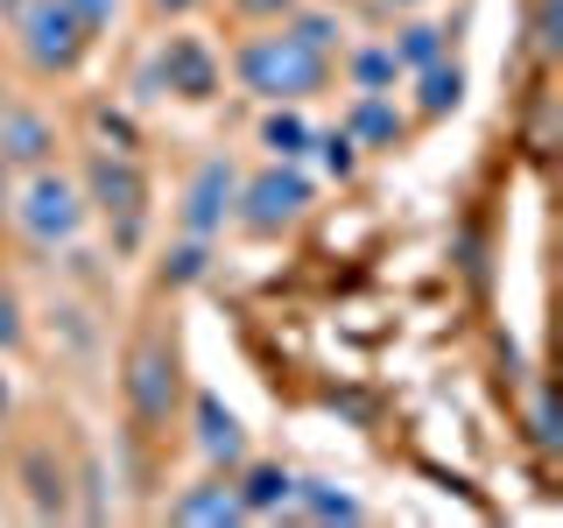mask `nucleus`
I'll return each instance as SVG.
<instances>
[{"mask_svg":"<svg viewBox=\"0 0 563 528\" xmlns=\"http://www.w3.org/2000/svg\"><path fill=\"white\" fill-rule=\"evenodd\" d=\"M233 78H240V92H254L261 106H303L310 92L331 85V57L310 50L303 35H289V29H268V35H246L233 50Z\"/></svg>","mask_w":563,"mask_h":528,"instance_id":"nucleus-1","label":"nucleus"},{"mask_svg":"<svg viewBox=\"0 0 563 528\" xmlns=\"http://www.w3.org/2000/svg\"><path fill=\"white\" fill-rule=\"evenodd\" d=\"M8 219L22 226L29 246H70L85 226H92V205H85V190H78V176H70V169L43 163V169H29L22 184H14Z\"/></svg>","mask_w":563,"mask_h":528,"instance_id":"nucleus-2","label":"nucleus"},{"mask_svg":"<svg viewBox=\"0 0 563 528\" xmlns=\"http://www.w3.org/2000/svg\"><path fill=\"white\" fill-rule=\"evenodd\" d=\"M78 190H85V205L113 226L120 246H141V226H148V176H141L134 148H92Z\"/></svg>","mask_w":563,"mask_h":528,"instance_id":"nucleus-3","label":"nucleus"},{"mask_svg":"<svg viewBox=\"0 0 563 528\" xmlns=\"http://www.w3.org/2000/svg\"><path fill=\"white\" fill-rule=\"evenodd\" d=\"M8 22H14V50H22V64L35 78H70L85 64V50H92V29L64 0H22Z\"/></svg>","mask_w":563,"mask_h":528,"instance_id":"nucleus-4","label":"nucleus"},{"mask_svg":"<svg viewBox=\"0 0 563 528\" xmlns=\"http://www.w3.org/2000/svg\"><path fill=\"white\" fill-rule=\"evenodd\" d=\"M310 205H317V184L303 176V163H268V169L240 176L233 226H240V233H254V240H275V233H289Z\"/></svg>","mask_w":563,"mask_h":528,"instance_id":"nucleus-5","label":"nucleus"},{"mask_svg":"<svg viewBox=\"0 0 563 528\" xmlns=\"http://www.w3.org/2000/svg\"><path fill=\"white\" fill-rule=\"evenodd\" d=\"M141 92L148 99H184V106L219 99V57H211V43L169 35V43L148 57V70H141Z\"/></svg>","mask_w":563,"mask_h":528,"instance_id":"nucleus-6","label":"nucleus"},{"mask_svg":"<svg viewBox=\"0 0 563 528\" xmlns=\"http://www.w3.org/2000/svg\"><path fill=\"white\" fill-rule=\"evenodd\" d=\"M233 198H240V163H225V155H205V163L190 169V184H184V205H176V233H190V240L225 233V219H233Z\"/></svg>","mask_w":563,"mask_h":528,"instance_id":"nucleus-7","label":"nucleus"},{"mask_svg":"<svg viewBox=\"0 0 563 528\" xmlns=\"http://www.w3.org/2000/svg\"><path fill=\"white\" fill-rule=\"evenodd\" d=\"M128 409L141 422H169L176 409V345L169 339H141L128 360Z\"/></svg>","mask_w":563,"mask_h":528,"instance_id":"nucleus-8","label":"nucleus"},{"mask_svg":"<svg viewBox=\"0 0 563 528\" xmlns=\"http://www.w3.org/2000/svg\"><path fill=\"white\" fill-rule=\"evenodd\" d=\"M0 163L8 169H43L57 163V120L29 99H0Z\"/></svg>","mask_w":563,"mask_h":528,"instance_id":"nucleus-9","label":"nucleus"},{"mask_svg":"<svg viewBox=\"0 0 563 528\" xmlns=\"http://www.w3.org/2000/svg\"><path fill=\"white\" fill-rule=\"evenodd\" d=\"M345 134L360 141V148H401L409 113L395 106V92H360V99L345 106Z\"/></svg>","mask_w":563,"mask_h":528,"instance_id":"nucleus-10","label":"nucleus"},{"mask_svg":"<svg viewBox=\"0 0 563 528\" xmlns=\"http://www.w3.org/2000/svg\"><path fill=\"white\" fill-rule=\"evenodd\" d=\"M190 422H198L205 465H240V458H246V430H240V416L225 409L219 395H198V402H190Z\"/></svg>","mask_w":563,"mask_h":528,"instance_id":"nucleus-11","label":"nucleus"},{"mask_svg":"<svg viewBox=\"0 0 563 528\" xmlns=\"http://www.w3.org/2000/svg\"><path fill=\"white\" fill-rule=\"evenodd\" d=\"M169 521L225 528V521H246V515H240V493L225 486V480H205V486H190V493H176V501H169Z\"/></svg>","mask_w":563,"mask_h":528,"instance_id":"nucleus-12","label":"nucleus"},{"mask_svg":"<svg viewBox=\"0 0 563 528\" xmlns=\"http://www.w3.org/2000/svg\"><path fill=\"white\" fill-rule=\"evenodd\" d=\"M233 493H240V515H246V521L282 515V507H289V493H296V472H289V465H246Z\"/></svg>","mask_w":563,"mask_h":528,"instance_id":"nucleus-13","label":"nucleus"},{"mask_svg":"<svg viewBox=\"0 0 563 528\" xmlns=\"http://www.w3.org/2000/svg\"><path fill=\"white\" fill-rule=\"evenodd\" d=\"M409 78H416V113L422 120H444V113H457V99H465V70H457L451 57L422 64V70H409Z\"/></svg>","mask_w":563,"mask_h":528,"instance_id":"nucleus-14","label":"nucleus"},{"mask_svg":"<svg viewBox=\"0 0 563 528\" xmlns=\"http://www.w3.org/2000/svg\"><path fill=\"white\" fill-rule=\"evenodd\" d=\"M310 134L317 128L296 113V106H268V113H261V148H268V163H303Z\"/></svg>","mask_w":563,"mask_h":528,"instance_id":"nucleus-15","label":"nucleus"},{"mask_svg":"<svg viewBox=\"0 0 563 528\" xmlns=\"http://www.w3.org/2000/svg\"><path fill=\"white\" fill-rule=\"evenodd\" d=\"M289 507H296V515H310V521H360L366 515V507L352 501L345 486H331V480H296Z\"/></svg>","mask_w":563,"mask_h":528,"instance_id":"nucleus-16","label":"nucleus"},{"mask_svg":"<svg viewBox=\"0 0 563 528\" xmlns=\"http://www.w3.org/2000/svg\"><path fill=\"white\" fill-rule=\"evenodd\" d=\"M444 22H401L395 35H387V50H395V64H401V78H409V70H422V64H437V57H444Z\"/></svg>","mask_w":563,"mask_h":528,"instance_id":"nucleus-17","label":"nucleus"},{"mask_svg":"<svg viewBox=\"0 0 563 528\" xmlns=\"http://www.w3.org/2000/svg\"><path fill=\"white\" fill-rule=\"evenodd\" d=\"M345 78H352V92H395L401 64L387 43H360V50H345Z\"/></svg>","mask_w":563,"mask_h":528,"instance_id":"nucleus-18","label":"nucleus"},{"mask_svg":"<svg viewBox=\"0 0 563 528\" xmlns=\"http://www.w3.org/2000/svg\"><path fill=\"white\" fill-rule=\"evenodd\" d=\"M205 268H211V240H176L169 246V261H163V282L169 289H190V282H205Z\"/></svg>","mask_w":563,"mask_h":528,"instance_id":"nucleus-19","label":"nucleus"},{"mask_svg":"<svg viewBox=\"0 0 563 528\" xmlns=\"http://www.w3.org/2000/svg\"><path fill=\"white\" fill-rule=\"evenodd\" d=\"M310 148L324 155V169L339 176V184H345V176H360V141H352L345 128H317V134H310Z\"/></svg>","mask_w":563,"mask_h":528,"instance_id":"nucleus-20","label":"nucleus"},{"mask_svg":"<svg viewBox=\"0 0 563 528\" xmlns=\"http://www.w3.org/2000/svg\"><path fill=\"white\" fill-rule=\"evenodd\" d=\"M282 29H289V35H303V43L310 50H324V57H331V50H339V22H331V14L324 8H310V14H282Z\"/></svg>","mask_w":563,"mask_h":528,"instance_id":"nucleus-21","label":"nucleus"},{"mask_svg":"<svg viewBox=\"0 0 563 528\" xmlns=\"http://www.w3.org/2000/svg\"><path fill=\"white\" fill-rule=\"evenodd\" d=\"M29 493H35V515H64V472H49L43 458H29Z\"/></svg>","mask_w":563,"mask_h":528,"instance_id":"nucleus-22","label":"nucleus"},{"mask_svg":"<svg viewBox=\"0 0 563 528\" xmlns=\"http://www.w3.org/2000/svg\"><path fill=\"white\" fill-rule=\"evenodd\" d=\"M29 339V317H22V296L8 289V282H0V352H14Z\"/></svg>","mask_w":563,"mask_h":528,"instance_id":"nucleus-23","label":"nucleus"},{"mask_svg":"<svg viewBox=\"0 0 563 528\" xmlns=\"http://www.w3.org/2000/svg\"><path fill=\"white\" fill-rule=\"evenodd\" d=\"M64 8H70V14H78V22H85V29H92V43H99V35H106V29H113V22H120V8H128V0H64Z\"/></svg>","mask_w":563,"mask_h":528,"instance_id":"nucleus-24","label":"nucleus"},{"mask_svg":"<svg viewBox=\"0 0 563 528\" xmlns=\"http://www.w3.org/2000/svg\"><path fill=\"white\" fill-rule=\"evenodd\" d=\"M528 422H536V444L556 451V409H550V395H536V416H528Z\"/></svg>","mask_w":563,"mask_h":528,"instance_id":"nucleus-25","label":"nucleus"},{"mask_svg":"<svg viewBox=\"0 0 563 528\" xmlns=\"http://www.w3.org/2000/svg\"><path fill=\"white\" fill-rule=\"evenodd\" d=\"M233 8L246 14V22H282V14H289L296 0H233Z\"/></svg>","mask_w":563,"mask_h":528,"instance_id":"nucleus-26","label":"nucleus"},{"mask_svg":"<svg viewBox=\"0 0 563 528\" xmlns=\"http://www.w3.org/2000/svg\"><path fill=\"white\" fill-rule=\"evenodd\" d=\"M148 8H155V14H169V22H176V14H198V8H211V0H148Z\"/></svg>","mask_w":563,"mask_h":528,"instance_id":"nucleus-27","label":"nucleus"},{"mask_svg":"<svg viewBox=\"0 0 563 528\" xmlns=\"http://www.w3.org/2000/svg\"><path fill=\"white\" fill-rule=\"evenodd\" d=\"M8 205H14V169L0 163V219H8Z\"/></svg>","mask_w":563,"mask_h":528,"instance_id":"nucleus-28","label":"nucleus"},{"mask_svg":"<svg viewBox=\"0 0 563 528\" xmlns=\"http://www.w3.org/2000/svg\"><path fill=\"white\" fill-rule=\"evenodd\" d=\"M8 402H14V395H8V374H0V416H8Z\"/></svg>","mask_w":563,"mask_h":528,"instance_id":"nucleus-29","label":"nucleus"},{"mask_svg":"<svg viewBox=\"0 0 563 528\" xmlns=\"http://www.w3.org/2000/svg\"><path fill=\"white\" fill-rule=\"evenodd\" d=\"M14 8H22V0H0V14H14Z\"/></svg>","mask_w":563,"mask_h":528,"instance_id":"nucleus-30","label":"nucleus"},{"mask_svg":"<svg viewBox=\"0 0 563 528\" xmlns=\"http://www.w3.org/2000/svg\"><path fill=\"white\" fill-rule=\"evenodd\" d=\"M387 8H416V0H387Z\"/></svg>","mask_w":563,"mask_h":528,"instance_id":"nucleus-31","label":"nucleus"}]
</instances>
